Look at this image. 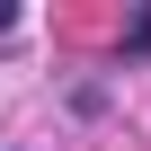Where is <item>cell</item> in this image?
<instances>
[{
  "instance_id": "cell-1",
  "label": "cell",
  "mask_w": 151,
  "mask_h": 151,
  "mask_svg": "<svg viewBox=\"0 0 151 151\" xmlns=\"http://www.w3.org/2000/svg\"><path fill=\"white\" fill-rule=\"evenodd\" d=\"M124 53H151V18H142V27H133V36H124Z\"/></svg>"
},
{
  "instance_id": "cell-2",
  "label": "cell",
  "mask_w": 151,
  "mask_h": 151,
  "mask_svg": "<svg viewBox=\"0 0 151 151\" xmlns=\"http://www.w3.org/2000/svg\"><path fill=\"white\" fill-rule=\"evenodd\" d=\"M9 27H18V9H9V0H0V36H9Z\"/></svg>"
}]
</instances>
